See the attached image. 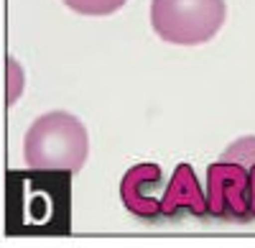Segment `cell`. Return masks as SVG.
Instances as JSON below:
<instances>
[{
  "label": "cell",
  "instance_id": "cell-1",
  "mask_svg": "<svg viewBox=\"0 0 255 248\" xmlns=\"http://www.w3.org/2000/svg\"><path fill=\"white\" fill-rule=\"evenodd\" d=\"M90 156V136L84 123L64 110L44 113L31 123L23 138V159L31 169L79 172Z\"/></svg>",
  "mask_w": 255,
  "mask_h": 248
},
{
  "label": "cell",
  "instance_id": "cell-2",
  "mask_svg": "<svg viewBox=\"0 0 255 248\" xmlns=\"http://www.w3.org/2000/svg\"><path fill=\"white\" fill-rule=\"evenodd\" d=\"M225 18V0H151V26L166 44H207L217 36Z\"/></svg>",
  "mask_w": 255,
  "mask_h": 248
},
{
  "label": "cell",
  "instance_id": "cell-3",
  "mask_svg": "<svg viewBox=\"0 0 255 248\" xmlns=\"http://www.w3.org/2000/svg\"><path fill=\"white\" fill-rule=\"evenodd\" d=\"M207 208L220 220H253L250 169L235 161H215L207 167Z\"/></svg>",
  "mask_w": 255,
  "mask_h": 248
},
{
  "label": "cell",
  "instance_id": "cell-4",
  "mask_svg": "<svg viewBox=\"0 0 255 248\" xmlns=\"http://www.w3.org/2000/svg\"><path fill=\"white\" fill-rule=\"evenodd\" d=\"M161 182H163V174H161L158 164L145 161V164L130 167L120 179V200L125 205V210L133 213L140 220H148V223L163 218L161 215L163 192L158 195Z\"/></svg>",
  "mask_w": 255,
  "mask_h": 248
},
{
  "label": "cell",
  "instance_id": "cell-5",
  "mask_svg": "<svg viewBox=\"0 0 255 248\" xmlns=\"http://www.w3.org/2000/svg\"><path fill=\"white\" fill-rule=\"evenodd\" d=\"M181 210L197 215V218L209 215L207 195L202 192L199 179L189 164H179L174 169L171 179L163 187V197H161V215L163 218H176Z\"/></svg>",
  "mask_w": 255,
  "mask_h": 248
},
{
  "label": "cell",
  "instance_id": "cell-6",
  "mask_svg": "<svg viewBox=\"0 0 255 248\" xmlns=\"http://www.w3.org/2000/svg\"><path fill=\"white\" fill-rule=\"evenodd\" d=\"M61 3L79 15H113L128 0H61Z\"/></svg>",
  "mask_w": 255,
  "mask_h": 248
},
{
  "label": "cell",
  "instance_id": "cell-7",
  "mask_svg": "<svg viewBox=\"0 0 255 248\" xmlns=\"http://www.w3.org/2000/svg\"><path fill=\"white\" fill-rule=\"evenodd\" d=\"M220 159L222 161H235V164H243V167L253 169L255 167V136H245V138L235 141Z\"/></svg>",
  "mask_w": 255,
  "mask_h": 248
},
{
  "label": "cell",
  "instance_id": "cell-8",
  "mask_svg": "<svg viewBox=\"0 0 255 248\" xmlns=\"http://www.w3.org/2000/svg\"><path fill=\"white\" fill-rule=\"evenodd\" d=\"M250 200H253V215H255V167L250 169Z\"/></svg>",
  "mask_w": 255,
  "mask_h": 248
}]
</instances>
